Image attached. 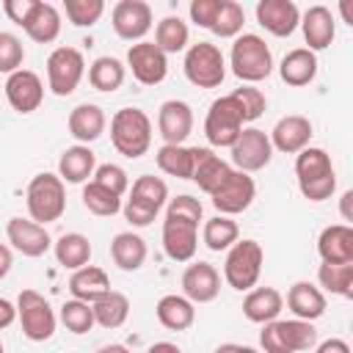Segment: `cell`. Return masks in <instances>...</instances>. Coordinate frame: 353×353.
<instances>
[{
	"instance_id": "4fadbf2b",
	"label": "cell",
	"mask_w": 353,
	"mask_h": 353,
	"mask_svg": "<svg viewBox=\"0 0 353 353\" xmlns=\"http://www.w3.org/2000/svg\"><path fill=\"white\" fill-rule=\"evenodd\" d=\"M273 157V146H270V138L256 130V127H248L237 135V141L232 143V163L237 165V171L248 174V171H259L270 163Z\"/></svg>"
},
{
	"instance_id": "277c9868",
	"label": "cell",
	"mask_w": 353,
	"mask_h": 353,
	"mask_svg": "<svg viewBox=\"0 0 353 353\" xmlns=\"http://www.w3.org/2000/svg\"><path fill=\"white\" fill-rule=\"evenodd\" d=\"M265 353H303L317 345V331L306 320H273L259 334Z\"/></svg>"
},
{
	"instance_id": "d590c367",
	"label": "cell",
	"mask_w": 353,
	"mask_h": 353,
	"mask_svg": "<svg viewBox=\"0 0 353 353\" xmlns=\"http://www.w3.org/2000/svg\"><path fill=\"white\" fill-rule=\"evenodd\" d=\"M52 248H55V259H58V265L72 268V270L85 268L88 259H91V243H88V237H83V234H77V232L61 234L58 243H55Z\"/></svg>"
},
{
	"instance_id": "ba28073f",
	"label": "cell",
	"mask_w": 353,
	"mask_h": 353,
	"mask_svg": "<svg viewBox=\"0 0 353 353\" xmlns=\"http://www.w3.org/2000/svg\"><path fill=\"white\" fill-rule=\"evenodd\" d=\"M262 259H265V254L256 240H237L223 262V276H226L229 287H234L240 292L251 290L259 281Z\"/></svg>"
},
{
	"instance_id": "680465c9",
	"label": "cell",
	"mask_w": 353,
	"mask_h": 353,
	"mask_svg": "<svg viewBox=\"0 0 353 353\" xmlns=\"http://www.w3.org/2000/svg\"><path fill=\"white\" fill-rule=\"evenodd\" d=\"M97 353H130L124 345H105V347H99Z\"/></svg>"
},
{
	"instance_id": "7a4b0ae2",
	"label": "cell",
	"mask_w": 353,
	"mask_h": 353,
	"mask_svg": "<svg viewBox=\"0 0 353 353\" xmlns=\"http://www.w3.org/2000/svg\"><path fill=\"white\" fill-rule=\"evenodd\" d=\"M295 174H298V188L309 201H325L336 188V174L325 149L317 146L301 149L295 157Z\"/></svg>"
},
{
	"instance_id": "9f6ffc18",
	"label": "cell",
	"mask_w": 353,
	"mask_h": 353,
	"mask_svg": "<svg viewBox=\"0 0 353 353\" xmlns=\"http://www.w3.org/2000/svg\"><path fill=\"white\" fill-rule=\"evenodd\" d=\"M215 353H256V350H254V347H245V345H232V342H226V345L215 347Z\"/></svg>"
},
{
	"instance_id": "681fc988",
	"label": "cell",
	"mask_w": 353,
	"mask_h": 353,
	"mask_svg": "<svg viewBox=\"0 0 353 353\" xmlns=\"http://www.w3.org/2000/svg\"><path fill=\"white\" fill-rule=\"evenodd\" d=\"M223 3H226V0H193V3H190V19H193L199 28L212 30V25H215V19H218Z\"/></svg>"
},
{
	"instance_id": "91938a15",
	"label": "cell",
	"mask_w": 353,
	"mask_h": 353,
	"mask_svg": "<svg viewBox=\"0 0 353 353\" xmlns=\"http://www.w3.org/2000/svg\"><path fill=\"white\" fill-rule=\"evenodd\" d=\"M0 353H3V345H0Z\"/></svg>"
},
{
	"instance_id": "f35d334b",
	"label": "cell",
	"mask_w": 353,
	"mask_h": 353,
	"mask_svg": "<svg viewBox=\"0 0 353 353\" xmlns=\"http://www.w3.org/2000/svg\"><path fill=\"white\" fill-rule=\"evenodd\" d=\"M188 44V25L179 17H165L157 22L154 30V47L160 52H179Z\"/></svg>"
},
{
	"instance_id": "816d5d0a",
	"label": "cell",
	"mask_w": 353,
	"mask_h": 353,
	"mask_svg": "<svg viewBox=\"0 0 353 353\" xmlns=\"http://www.w3.org/2000/svg\"><path fill=\"white\" fill-rule=\"evenodd\" d=\"M17 320V306L6 298H0V328H8Z\"/></svg>"
},
{
	"instance_id": "484cf974",
	"label": "cell",
	"mask_w": 353,
	"mask_h": 353,
	"mask_svg": "<svg viewBox=\"0 0 353 353\" xmlns=\"http://www.w3.org/2000/svg\"><path fill=\"white\" fill-rule=\"evenodd\" d=\"M301 28H303V39H306V50H325L331 41H334V33H336V28H334V14L325 8V6H312L306 14H303V22H301Z\"/></svg>"
},
{
	"instance_id": "7c38bea8",
	"label": "cell",
	"mask_w": 353,
	"mask_h": 353,
	"mask_svg": "<svg viewBox=\"0 0 353 353\" xmlns=\"http://www.w3.org/2000/svg\"><path fill=\"white\" fill-rule=\"evenodd\" d=\"M83 72H85V61L83 52L74 47H58L47 58V80L52 94L58 97H69L80 85Z\"/></svg>"
},
{
	"instance_id": "9a60e30c",
	"label": "cell",
	"mask_w": 353,
	"mask_h": 353,
	"mask_svg": "<svg viewBox=\"0 0 353 353\" xmlns=\"http://www.w3.org/2000/svg\"><path fill=\"white\" fill-rule=\"evenodd\" d=\"M254 193H256L254 179L248 174H243V171H232L226 176V182L212 193V204H215V210L221 215H237V212L251 207Z\"/></svg>"
},
{
	"instance_id": "6da1fadb",
	"label": "cell",
	"mask_w": 353,
	"mask_h": 353,
	"mask_svg": "<svg viewBox=\"0 0 353 353\" xmlns=\"http://www.w3.org/2000/svg\"><path fill=\"white\" fill-rule=\"evenodd\" d=\"M201 201L193 196L171 199L163 221V248L174 262H188L199 245V221H201Z\"/></svg>"
},
{
	"instance_id": "8d00e7d4",
	"label": "cell",
	"mask_w": 353,
	"mask_h": 353,
	"mask_svg": "<svg viewBox=\"0 0 353 353\" xmlns=\"http://www.w3.org/2000/svg\"><path fill=\"white\" fill-rule=\"evenodd\" d=\"M91 312H94V323H99L102 328H119V325H124V320L130 314V301H127V295L110 290L97 303H91Z\"/></svg>"
},
{
	"instance_id": "11a10c76",
	"label": "cell",
	"mask_w": 353,
	"mask_h": 353,
	"mask_svg": "<svg viewBox=\"0 0 353 353\" xmlns=\"http://www.w3.org/2000/svg\"><path fill=\"white\" fill-rule=\"evenodd\" d=\"M146 353H182V350H179L174 342H154Z\"/></svg>"
},
{
	"instance_id": "2e32d148",
	"label": "cell",
	"mask_w": 353,
	"mask_h": 353,
	"mask_svg": "<svg viewBox=\"0 0 353 353\" xmlns=\"http://www.w3.org/2000/svg\"><path fill=\"white\" fill-rule=\"evenodd\" d=\"M152 28V8L149 3L143 0H119L113 6V30L127 39V41H135V39H143Z\"/></svg>"
},
{
	"instance_id": "8992f818",
	"label": "cell",
	"mask_w": 353,
	"mask_h": 353,
	"mask_svg": "<svg viewBox=\"0 0 353 353\" xmlns=\"http://www.w3.org/2000/svg\"><path fill=\"white\" fill-rule=\"evenodd\" d=\"M66 210V190L63 179L55 174H39L28 185V212L36 223H52Z\"/></svg>"
},
{
	"instance_id": "7dc6e473",
	"label": "cell",
	"mask_w": 353,
	"mask_h": 353,
	"mask_svg": "<svg viewBox=\"0 0 353 353\" xmlns=\"http://www.w3.org/2000/svg\"><path fill=\"white\" fill-rule=\"evenodd\" d=\"M240 113H243V121H256L262 113H265V94L259 88H251V85H240L232 91Z\"/></svg>"
},
{
	"instance_id": "d6a6232c",
	"label": "cell",
	"mask_w": 353,
	"mask_h": 353,
	"mask_svg": "<svg viewBox=\"0 0 353 353\" xmlns=\"http://www.w3.org/2000/svg\"><path fill=\"white\" fill-rule=\"evenodd\" d=\"M196 154H199V146H168L165 143L157 149V165L168 176L190 179L196 168Z\"/></svg>"
},
{
	"instance_id": "603a6c76",
	"label": "cell",
	"mask_w": 353,
	"mask_h": 353,
	"mask_svg": "<svg viewBox=\"0 0 353 353\" xmlns=\"http://www.w3.org/2000/svg\"><path fill=\"white\" fill-rule=\"evenodd\" d=\"M317 254L328 265H353V229L347 223L325 226L317 237Z\"/></svg>"
},
{
	"instance_id": "5bb4252c",
	"label": "cell",
	"mask_w": 353,
	"mask_h": 353,
	"mask_svg": "<svg viewBox=\"0 0 353 353\" xmlns=\"http://www.w3.org/2000/svg\"><path fill=\"white\" fill-rule=\"evenodd\" d=\"M127 63L132 69V77L143 85H157L168 74V61L165 52L154 47V41H138L127 50Z\"/></svg>"
},
{
	"instance_id": "60d3db41",
	"label": "cell",
	"mask_w": 353,
	"mask_h": 353,
	"mask_svg": "<svg viewBox=\"0 0 353 353\" xmlns=\"http://www.w3.org/2000/svg\"><path fill=\"white\" fill-rule=\"evenodd\" d=\"M83 204H85L88 212H94V215H99V218H108V215H116V212L121 210V196L110 193L108 188H102V185H97V182L91 179V182L83 188Z\"/></svg>"
},
{
	"instance_id": "7402d4cb",
	"label": "cell",
	"mask_w": 353,
	"mask_h": 353,
	"mask_svg": "<svg viewBox=\"0 0 353 353\" xmlns=\"http://www.w3.org/2000/svg\"><path fill=\"white\" fill-rule=\"evenodd\" d=\"M309 138H312V121L306 116L292 113L276 121L270 132V146H276L284 154H298L301 149L309 146Z\"/></svg>"
},
{
	"instance_id": "3957f363",
	"label": "cell",
	"mask_w": 353,
	"mask_h": 353,
	"mask_svg": "<svg viewBox=\"0 0 353 353\" xmlns=\"http://www.w3.org/2000/svg\"><path fill=\"white\" fill-rule=\"evenodd\" d=\"M110 141L119 154L135 160L149 152L152 146V121L143 110L138 108H121L116 110L110 121Z\"/></svg>"
},
{
	"instance_id": "ffe728a7",
	"label": "cell",
	"mask_w": 353,
	"mask_h": 353,
	"mask_svg": "<svg viewBox=\"0 0 353 353\" xmlns=\"http://www.w3.org/2000/svg\"><path fill=\"white\" fill-rule=\"evenodd\" d=\"M182 292L190 303H210L221 292V276L210 262H193L182 273Z\"/></svg>"
},
{
	"instance_id": "cb8c5ba5",
	"label": "cell",
	"mask_w": 353,
	"mask_h": 353,
	"mask_svg": "<svg viewBox=\"0 0 353 353\" xmlns=\"http://www.w3.org/2000/svg\"><path fill=\"white\" fill-rule=\"evenodd\" d=\"M69 292L74 295V301H83V303H97L102 295L110 292V279L102 268L97 265H85L80 270L72 273L69 279Z\"/></svg>"
},
{
	"instance_id": "f1b7e54d",
	"label": "cell",
	"mask_w": 353,
	"mask_h": 353,
	"mask_svg": "<svg viewBox=\"0 0 353 353\" xmlns=\"http://www.w3.org/2000/svg\"><path fill=\"white\" fill-rule=\"evenodd\" d=\"M279 72H281V80H284L287 85H295V88L309 85V83L314 80V74H317V58H314V52L306 50V47L290 50V52L284 55Z\"/></svg>"
},
{
	"instance_id": "7bdbcfd3",
	"label": "cell",
	"mask_w": 353,
	"mask_h": 353,
	"mask_svg": "<svg viewBox=\"0 0 353 353\" xmlns=\"http://www.w3.org/2000/svg\"><path fill=\"white\" fill-rule=\"evenodd\" d=\"M61 323H63L66 331H72V334H85V331H91V325H94L91 303L66 301V303L61 306Z\"/></svg>"
},
{
	"instance_id": "52a82bcc",
	"label": "cell",
	"mask_w": 353,
	"mask_h": 353,
	"mask_svg": "<svg viewBox=\"0 0 353 353\" xmlns=\"http://www.w3.org/2000/svg\"><path fill=\"white\" fill-rule=\"evenodd\" d=\"M168 199V188L160 176H138L132 182V193L124 204V218L132 223V226H149L154 221V215L160 212V207L165 204Z\"/></svg>"
},
{
	"instance_id": "74e56055",
	"label": "cell",
	"mask_w": 353,
	"mask_h": 353,
	"mask_svg": "<svg viewBox=\"0 0 353 353\" xmlns=\"http://www.w3.org/2000/svg\"><path fill=\"white\" fill-rule=\"evenodd\" d=\"M88 83L97 91H116L124 83V66H121V61H116L110 55L97 58L91 63V69H88Z\"/></svg>"
},
{
	"instance_id": "6f0895ef",
	"label": "cell",
	"mask_w": 353,
	"mask_h": 353,
	"mask_svg": "<svg viewBox=\"0 0 353 353\" xmlns=\"http://www.w3.org/2000/svg\"><path fill=\"white\" fill-rule=\"evenodd\" d=\"M350 199H353V193L347 190V193L342 196V215H345V221H350Z\"/></svg>"
},
{
	"instance_id": "d4e9b609",
	"label": "cell",
	"mask_w": 353,
	"mask_h": 353,
	"mask_svg": "<svg viewBox=\"0 0 353 353\" xmlns=\"http://www.w3.org/2000/svg\"><path fill=\"white\" fill-rule=\"evenodd\" d=\"M287 306L295 314V320L312 323L325 314V295L309 281H295L287 292Z\"/></svg>"
},
{
	"instance_id": "f907efd6",
	"label": "cell",
	"mask_w": 353,
	"mask_h": 353,
	"mask_svg": "<svg viewBox=\"0 0 353 353\" xmlns=\"http://www.w3.org/2000/svg\"><path fill=\"white\" fill-rule=\"evenodd\" d=\"M33 6H36V0H6V3H3V11L8 14L11 22L25 25V19H28L30 11H33Z\"/></svg>"
},
{
	"instance_id": "4316f807",
	"label": "cell",
	"mask_w": 353,
	"mask_h": 353,
	"mask_svg": "<svg viewBox=\"0 0 353 353\" xmlns=\"http://www.w3.org/2000/svg\"><path fill=\"white\" fill-rule=\"evenodd\" d=\"M22 28H25V33H28L33 41L50 44V41H55L58 33H61V14H58V8H55L52 3L36 0L33 11H30V17L25 19Z\"/></svg>"
},
{
	"instance_id": "f5cc1de1",
	"label": "cell",
	"mask_w": 353,
	"mask_h": 353,
	"mask_svg": "<svg viewBox=\"0 0 353 353\" xmlns=\"http://www.w3.org/2000/svg\"><path fill=\"white\" fill-rule=\"evenodd\" d=\"M317 353H350V345L345 339H325L317 345Z\"/></svg>"
},
{
	"instance_id": "e0dca14e",
	"label": "cell",
	"mask_w": 353,
	"mask_h": 353,
	"mask_svg": "<svg viewBox=\"0 0 353 353\" xmlns=\"http://www.w3.org/2000/svg\"><path fill=\"white\" fill-rule=\"evenodd\" d=\"M3 88H6V97H8L11 108L19 110V113H33V110H39V105H41V99H44L41 77H39L36 72H30V69H19V72L8 74V80H6Z\"/></svg>"
},
{
	"instance_id": "b9f144b4",
	"label": "cell",
	"mask_w": 353,
	"mask_h": 353,
	"mask_svg": "<svg viewBox=\"0 0 353 353\" xmlns=\"http://www.w3.org/2000/svg\"><path fill=\"white\" fill-rule=\"evenodd\" d=\"M317 279L328 292L342 295V298H353V265H328V262H323L320 270H317Z\"/></svg>"
},
{
	"instance_id": "c3c4849f",
	"label": "cell",
	"mask_w": 353,
	"mask_h": 353,
	"mask_svg": "<svg viewBox=\"0 0 353 353\" xmlns=\"http://www.w3.org/2000/svg\"><path fill=\"white\" fill-rule=\"evenodd\" d=\"M94 182L102 185V188H108V190L116 193V196H121V193L127 190V185H130L127 171H124L121 165H116V163H105V165H99V168L94 171Z\"/></svg>"
},
{
	"instance_id": "8fae6325",
	"label": "cell",
	"mask_w": 353,
	"mask_h": 353,
	"mask_svg": "<svg viewBox=\"0 0 353 353\" xmlns=\"http://www.w3.org/2000/svg\"><path fill=\"white\" fill-rule=\"evenodd\" d=\"M17 317L22 323V334L30 342H44L55 334V314L44 295L36 290H22L17 298Z\"/></svg>"
},
{
	"instance_id": "db71d44e",
	"label": "cell",
	"mask_w": 353,
	"mask_h": 353,
	"mask_svg": "<svg viewBox=\"0 0 353 353\" xmlns=\"http://www.w3.org/2000/svg\"><path fill=\"white\" fill-rule=\"evenodd\" d=\"M11 265H14V256H11V248L8 245H3L0 243V279L11 270Z\"/></svg>"
},
{
	"instance_id": "44dd1931",
	"label": "cell",
	"mask_w": 353,
	"mask_h": 353,
	"mask_svg": "<svg viewBox=\"0 0 353 353\" xmlns=\"http://www.w3.org/2000/svg\"><path fill=\"white\" fill-rule=\"evenodd\" d=\"M6 232H8V243H11L19 254H25V256H41V254H47L50 245H52L47 229H44L41 223H36V221L11 218L8 226H6Z\"/></svg>"
},
{
	"instance_id": "f546056e",
	"label": "cell",
	"mask_w": 353,
	"mask_h": 353,
	"mask_svg": "<svg viewBox=\"0 0 353 353\" xmlns=\"http://www.w3.org/2000/svg\"><path fill=\"white\" fill-rule=\"evenodd\" d=\"M232 174V168H229V163H223L218 154H212L210 149H199V154H196V168H193V182L204 190V193H215L223 182H226V176Z\"/></svg>"
},
{
	"instance_id": "83f0119b",
	"label": "cell",
	"mask_w": 353,
	"mask_h": 353,
	"mask_svg": "<svg viewBox=\"0 0 353 353\" xmlns=\"http://www.w3.org/2000/svg\"><path fill=\"white\" fill-rule=\"evenodd\" d=\"M284 309V298L279 290L273 287H259V290H251L243 301V314L251 320V323H273Z\"/></svg>"
},
{
	"instance_id": "e575fe53",
	"label": "cell",
	"mask_w": 353,
	"mask_h": 353,
	"mask_svg": "<svg viewBox=\"0 0 353 353\" xmlns=\"http://www.w3.org/2000/svg\"><path fill=\"white\" fill-rule=\"evenodd\" d=\"M110 256L121 270H138L146 259V243L132 232H119L110 243Z\"/></svg>"
},
{
	"instance_id": "30bf717a",
	"label": "cell",
	"mask_w": 353,
	"mask_h": 353,
	"mask_svg": "<svg viewBox=\"0 0 353 353\" xmlns=\"http://www.w3.org/2000/svg\"><path fill=\"white\" fill-rule=\"evenodd\" d=\"M243 132V113L234 102L232 94L215 99L207 110V119H204V135L212 146H229L237 141V135Z\"/></svg>"
},
{
	"instance_id": "9c48e42d",
	"label": "cell",
	"mask_w": 353,
	"mask_h": 353,
	"mask_svg": "<svg viewBox=\"0 0 353 353\" xmlns=\"http://www.w3.org/2000/svg\"><path fill=\"white\" fill-rule=\"evenodd\" d=\"M185 77L199 88H218L226 77L223 55L215 44L199 41L185 55Z\"/></svg>"
},
{
	"instance_id": "d6986e66",
	"label": "cell",
	"mask_w": 353,
	"mask_h": 353,
	"mask_svg": "<svg viewBox=\"0 0 353 353\" xmlns=\"http://www.w3.org/2000/svg\"><path fill=\"white\" fill-rule=\"evenodd\" d=\"M256 22L273 36H290L301 25V11L292 0H259Z\"/></svg>"
},
{
	"instance_id": "5b68a950",
	"label": "cell",
	"mask_w": 353,
	"mask_h": 353,
	"mask_svg": "<svg viewBox=\"0 0 353 353\" xmlns=\"http://www.w3.org/2000/svg\"><path fill=\"white\" fill-rule=\"evenodd\" d=\"M232 72L245 83H259L273 72V55L265 39L256 33H243L232 44Z\"/></svg>"
},
{
	"instance_id": "4dcf8cb0",
	"label": "cell",
	"mask_w": 353,
	"mask_h": 353,
	"mask_svg": "<svg viewBox=\"0 0 353 353\" xmlns=\"http://www.w3.org/2000/svg\"><path fill=\"white\" fill-rule=\"evenodd\" d=\"M69 132L80 141V143H91L105 132V113L99 105L83 102L69 113Z\"/></svg>"
},
{
	"instance_id": "ac0fdd59",
	"label": "cell",
	"mask_w": 353,
	"mask_h": 353,
	"mask_svg": "<svg viewBox=\"0 0 353 353\" xmlns=\"http://www.w3.org/2000/svg\"><path fill=\"white\" fill-rule=\"evenodd\" d=\"M157 130L168 146H182V141L193 130V110L182 99H168L160 105L157 113Z\"/></svg>"
},
{
	"instance_id": "1f68e13d",
	"label": "cell",
	"mask_w": 353,
	"mask_h": 353,
	"mask_svg": "<svg viewBox=\"0 0 353 353\" xmlns=\"http://www.w3.org/2000/svg\"><path fill=\"white\" fill-rule=\"evenodd\" d=\"M157 320H160V325H165L168 331H185V328H190L193 325V320H196V309H193V303L188 301V298H182V295H163L160 301H157Z\"/></svg>"
},
{
	"instance_id": "f6af8a7d",
	"label": "cell",
	"mask_w": 353,
	"mask_h": 353,
	"mask_svg": "<svg viewBox=\"0 0 353 353\" xmlns=\"http://www.w3.org/2000/svg\"><path fill=\"white\" fill-rule=\"evenodd\" d=\"M63 8H66V17H69L72 25H77V28H91V25L102 17L105 3H102V0H66Z\"/></svg>"
},
{
	"instance_id": "ee69618b",
	"label": "cell",
	"mask_w": 353,
	"mask_h": 353,
	"mask_svg": "<svg viewBox=\"0 0 353 353\" xmlns=\"http://www.w3.org/2000/svg\"><path fill=\"white\" fill-rule=\"evenodd\" d=\"M243 22H245L243 6L234 3V0H226L221 14H218V19H215V25H212V33L221 36V39H232V36H237L243 30Z\"/></svg>"
},
{
	"instance_id": "bcb514c9",
	"label": "cell",
	"mask_w": 353,
	"mask_h": 353,
	"mask_svg": "<svg viewBox=\"0 0 353 353\" xmlns=\"http://www.w3.org/2000/svg\"><path fill=\"white\" fill-rule=\"evenodd\" d=\"M25 61V47L14 33L0 30V72L3 74H14L22 69Z\"/></svg>"
},
{
	"instance_id": "ab89813d",
	"label": "cell",
	"mask_w": 353,
	"mask_h": 353,
	"mask_svg": "<svg viewBox=\"0 0 353 353\" xmlns=\"http://www.w3.org/2000/svg\"><path fill=\"white\" fill-rule=\"evenodd\" d=\"M237 234H240L237 223L229 221L226 215H215V218H210V221L204 223V245H207L210 251L232 248V245L237 243Z\"/></svg>"
},
{
	"instance_id": "836d02e7",
	"label": "cell",
	"mask_w": 353,
	"mask_h": 353,
	"mask_svg": "<svg viewBox=\"0 0 353 353\" xmlns=\"http://www.w3.org/2000/svg\"><path fill=\"white\" fill-rule=\"evenodd\" d=\"M94 165H97L94 152L80 143V146H69V149L61 154V160H58V174H61V179H66V182H72V185H80V182H85V179L94 174Z\"/></svg>"
}]
</instances>
